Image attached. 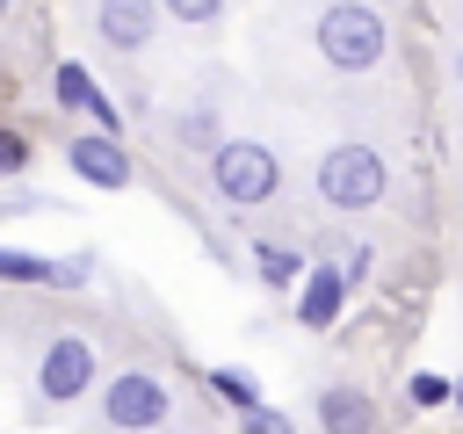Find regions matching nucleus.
Returning a JSON list of instances; mask_svg holds the SVG:
<instances>
[{
  "mask_svg": "<svg viewBox=\"0 0 463 434\" xmlns=\"http://www.w3.org/2000/svg\"><path fill=\"white\" fill-rule=\"evenodd\" d=\"M456 87H463V51H456Z\"/></svg>",
  "mask_w": 463,
  "mask_h": 434,
  "instance_id": "obj_19",
  "label": "nucleus"
},
{
  "mask_svg": "<svg viewBox=\"0 0 463 434\" xmlns=\"http://www.w3.org/2000/svg\"><path fill=\"white\" fill-rule=\"evenodd\" d=\"M174 412V391L152 376V369H116L109 391H101V420L123 427V434H145V427H166Z\"/></svg>",
  "mask_w": 463,
  "mask_h": 434,
  "instance_id": "obj_4",
  "label": "nucleus"
},
{
  "mask_svg": "<svg viewBox=\"0 0 463 434\" xmlns=\"http://www.w3.org/2000/svg\"><path fill=\"white\" fill-rule=\"evenodd\" d=\"M405 391H412V405H420V412H434V405H456V376H434V369H420Z\"/></svg>",
  "mask_w": 463,
  "mask_h": 434,
  "instance_id": "obj_14",
  "label": "nucleus"
},
{
  "mask_svg": "<svg viewBox=\"0 0 463 434\" xmlns=\"http://www.w3.org/2000/svg\"><path fill=\"white\" fill-rule=\"evenodd\" d=\"M456 405H463V376H456Z\"/></svg>",
  "mask_w": 463,
  "mask_h": 434,
  "instance_id": "obj_20",
  "label": "nucleus"
},
{
  "mask_svg": "<svg viewBox=\"0 0 463 434\" xmlns=\"http://www.w3.org/2000/svg\"><path fill=\"white\" fill-rule=\"evenodd\" d=\"M0 22H7V0H0Z\"/></svg>",
  "mask_w": 463,
  "mask_h": 434,
  "instance_id": "obj_21",
  "label": "nucleus"
},
{
  "mask_svg": "<svg viewBox=\"0 0 463 434\" xmlns=\"http://www.w3.org/2000/svg\"><path fill=\"white\" fill-rule=\"evenodd\" d=\"M0 282H58V260L22 253V246H0Z\"/></svg>",
  "mask_w": 463,
  "mask_h": 434,
  "instance_id": "obj_13",
  "label": "nucleus"
},
{
  "mask_svg": "<svg viewBox=\"0 0 463 434\" xmlns=\"http://www.w3.org/2000/svg\"><path fill=\"white\" fill-rule=\"evenodd\" d=\"M22 166H29V137L0 123V174H22Z\"/></svg>",
  "mask_w": 463,
  "mask_h": 434,
  "instance_id": "obj_16",
  "label": "nucleus"
},
{
  "mask_svg": "<svg viewBox=\"0 0 463 434\" xmlns=\"http://www.w3.org/2000/svg\"><path fill=\"white\" fill-rule=\"evenodd\" d=\"M51 94H58V108H80V116H87L101 137H116V101L94 87V72H87V65L58 58V65H51Z\"/></svg>",
  "mask_w": 463,
  "mask_h": 434,
  "instance_id": "obj_7",
  "label": "nucleus"
},
{
  "mask_svg": "<svg viewBox=\"0 0 463 434\" xmlns=\"http://www.w3.org/2000/svg\"><path fill=\"white\" fill-rule=\"evenodd\" d=\"M166 14H174L181 29H210V22H224V7H217V0H181V7H166Z\"/></svg>",
  "mask_w": 463,
  "mask_h": 434,
  "instance_id": "obj_15",
  "label": "nucleus"
},
{
  "mask_svg": "<svg viewBox=\"0 0 463 434\" xmlns=\"http://www.w3.org/2000/svg\"><path fill=\"white\" fill-rule=\"evenodd\" d=\"M210 391H217V398H224L239 420H253V412H260V383H253V369H232V362H217V369H210Z\"/></svg>",
  "mask_w": 463,
  "mask_h": 434,
  "instance_id": "obj_11",
  "label": "nucleus"
},
{
  "mask_svg": "<svg viewBox=\"0 0 463 434\" xmlns=\"http://www.w3.org/2000/svg\"><path fill=\"white\" fill-rule=\"evenodd\" d=\"M210 188H217L232 210H253V203H268V195L282 188V159H275L260 137H224V145L210 152Z\"/></svg>",
  "mask_w": 463,
  "mask_h": 434,
  "instance_id": "obj_2",
  "label": "nucleus"
},
{
  "mask_svg": "<svg viewBox=\"0 0 463 434\" xmlns=\"http://www.w3.org/2000/svg\"><path fill=\"white\" fill-rule=\"evenodd\" d=\"M253 268H260V282H268V289H289V282L304 289V275H311L297 246H253Z\"/></svg>",
  "mask_w": 463,
  "mask_h": 434,
  "instance_id": "obj_12",
  "label": "nucleus"
},
{
  "mask_svg": "<svg viewBox=\"0 0 463 434\" xmlns=\"http://www.w3.org/2000/svg\"><path fill=\"white\" fill-rule=\"evenodd\" d=\"M65 159H72V174H80L87 188H130V181H137L130 152H123L116 137H101V130H80V137L65 145Z\"/></svg>",
  "mask_w": 463,
  "mask_h": 434,
  "instance_id": "obj_6",
  "label": "nucleus"
},
{
  "mask_svg": "<svg viewBox=\"0 0 463 434\" xmlns=\"http://www.w3.org/2000/svg\"><path fill=\"white\" fill-rule=\"evenodd\" d=\"M181 137H188V145H210V152H217V145H224V137H217V123H210V116H181Z\"/></svg>",
  "mask_w": 463,
  "mask_h": 434,
  "instance_id": "obj_18",
  "label": "nucleus"
},
{
  "mask_svg": "<svg viewBox=\"0 0 463 434\" xmlns=\"http://www.w3.org/2000/svg\"><path fill=\"white\" fill-rule=\"evenodd\" d=\"M239 434H297V420H289V412H275V405H260L253 420H239Z\"/></svg>",
  "mask_w": 463,
  "mask_h": 434,
  "instance_id": "obj_17",
  "label": "nucleus"
},
{
  "mask_svg": "<svg viewBox=\"0 0 463 434\" xmlns=\"http://www.w3.org/2000/svg\"><path fill=\"white\" fill-rule=\"evenodd\" d=\"M311 36H318V58H326L333 72H369V65L391 51L383 14H376L369 0H333V7H318Z\"/></svg>",
  "mask_w": 463,
  "mask_h": 434,
  "instance_id": "obj_1",
  "label": "nucleus"
},
{
  "mask_svg": "<svg viewBox=\"0 0 463 434\" xmlns=\"http://www.w3.org/2000/svg\"><path fill=\"white\" fill-rule=\"evenodd\" d=\"M36 391H43L51 405H72V398H87V391H94V347H87L80 333H58V340H43V354H36Z\"/></svg>",
  "mask_w": 463,
  "mask_h": 434,
  "instance_id": "obj_5",
  "label": "nucleus"
},
{
  "mask_svg": "<svg viewBox=\"0 0 463 434\" xmlns=\"http://www.w3.org/2000/svg\"><path fill=\"white\" fill-rule=\"evenodd\" d=\"M347 289H354V282H347V268H333V260H326V268H311V275H304V289H297V318H304L311 333H326V326L347 311Z\"/></svg>",
  "mask_w": 463,
  "mask_h": 434,
  "instance_id": "obj_9",
  "label": "nucleus"
},
{
  "mask_svg": "<svg viewBox=\"0 0 463 434\" xmlns=\"http://www.w3.org/2000/svg\"><path fill=\"white\" fill-rule=\"evenodd\" d=\"M159 22H166V7H152V0H109V7H94V29H101L109 51H145Z\"/></svg>",
  "mask_w": 463,
  "mask_h": 434,
  "instance_id": "obj_8",
  "label": "nucleus"
},
{
  "mask_svg": "<svg viewBox=\"0 0 463 434\" xmlns=\"http://www.w3.org/2000/svg\"><path fill=\"white\" fill-rule=\"evenodd\" d=\"M318 427L326 434H376V405L354 383H333V391H318Z\"/></svg>",
  "mask_w": 463,
  "mask_h": 434,
  "instance_id": "obj_10",
  "label": "nucleus"
},
{
  "mask_svg": "<svg viewBox=\"0 0 463 434\" xmlns=\"http://www.w3.org/2000/svg\"><path fill=\"white\" fill-rule=\"evenodd\" d=\"M383 188H391V166L376 145H333L318 159V195L333 210H369V203H383Z\"/></svg>",
  "mask_w": 463,
  "mask_h": 434,
  "instance_id": "obj_3",
  "label": "nucleus"
}]
</instances>
